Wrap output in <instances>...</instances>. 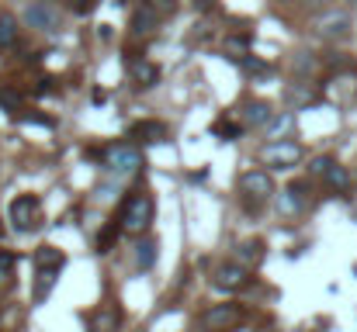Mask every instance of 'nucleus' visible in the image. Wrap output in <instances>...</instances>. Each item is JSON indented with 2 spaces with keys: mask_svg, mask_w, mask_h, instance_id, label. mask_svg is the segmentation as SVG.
<instances>
[{
  "mask_svg": "<svg viewBox=\"0 0 357 332\" xmlns=\"http://www.w3.org/2000/svg\"><path fill=\"white\" fill-rule=\"evenodd\" d=\"M24 21L38 31H56L59 28V10L49 3V0H31L24 7Z\"/></svg>",
  "mask_w": 357,
  "mask_h": 332,
  "instance_id": "4",
  "label": "nucleus"
},
{
  "mask_svg": "<svg viewBox=\"0 0 357 332\" xmlns=\"http://www.w3.org/2000/svg\"><path fill=\"white\" fill-rule=\"evenodd\" d=\"M160 17H163V14H156L149 3H142V7L132 14V31H135V35H142V31H153V28L160 24Z\"/></svg>",
  "mask_w": 357,
  "mask_h": 332,
  "instance_id": "13",
  "label": "nucleus"
},
{
  "mask_svg": "<svg viewBox=\"0 0 357 332\" xmlns=\"http://www.w3.org/2000/svg\"><path fill=\"white\" fill-rule=\"evenodd\" d=\"M119 232H121V225H115V221H112V225L101 232V239H98V249H101V253H108V246L119 239Z\"/></svg>",
  "mask_w": 357,
  "mask_h": 332,
  "instance_id": "24",
  "label": "nucleus"
},
{
  "mask_svg": "<svg viewBox=\"0 0 357 332\" xmlns=\"http://www.w3.org/2000/svg\"><path fill=\"white\" fill-rule=\"evenodd\" d=\"M243 118H246V125L260 128V125H267V121H271V104H267V101H250L246 111H243Z\"/></svg>",
  "mask_w": 357,
  "mask_h": 332,
  "instance_id": "15",
  "label": "nucleus"
},
{
  "mask_svg": "<svg viewBox=\"0 0 357 332\" xmlns=\"http://www.w3.org/2000/svg\"><path fill=\"white\" fill-rule=\"evenodd\" d=\"M94 7H98V0H73V10L77 14H91Z\"/></svg>",
  "mask_w": 357,
  "mask_h": 332,
  "instance_id": "31",
  "label": "nucleus"
},
{
  "mask_svg": "<svg viewBox=\"0 0 357 332\" xmlns=\"http://www.w3.org/2000/svg\"><path fill=\"white\" fill-rule=\"evenodd\" d=\"M121 322V312L119 308H101V312H94V319H91V329L87 332H115Z\"/></svg>",
  "mask_w": 357,
  "mask_h": 332,
  "instance_id": "14",
  "label": "nucleus"
},
{
  "mask_svg": "<svg viewBox=\"0 0 357 332\" xmlns=\"http://www.w3.org/2000/svg\"><path fill=\"white\" fill-rule=\"evenodd\" d=\"M132 73H135V80H139L142 87H153V84L160 80V70H156L153 63H135V70H132Z\"/></svg>",
  "mask_w": 357,
  "mask_h": 332,
  "instance_id": "22",
  "label": "nucleus"
},
{
  "mask_svg": "<svg viewBox=\"0 0 357 332\" xmlns=\"http://www.w3.org/2000/svg\"><path fill=\"white\" fill-rule=\"evenodd\" d=\"M291 128H295V114H288V111H284V114H278V118H271V121H267V139L274 142V139L288 135Z\"/></svg>",
  "mask_w": 357,
  "mask_h": 332,
  "instance_id": "17",
  "label": "nucleus"
},
{
  "mask_svg": "<svg viewBox=\"0 0 357 332\" xmlns=\"http://www.w3.org/2000/svg\"><path fill=\"white\" fill-rule=\"evenodd\" d=\"M330 163H333L330 156H316V159L309 163V173H312V177H323V173L330 170Z\"/></svg>",
  "mask_w": 357,
  "mask_h": 332,
  "instance_id": "26",
  "label": "nucleus"
},
{
  "mask_svg": "<svg viewBox=\"0 0 357 332\" xmlns=\"http://www.w3.org/2000/svg\"><path fill=\"white\" fill-rule=\"evenodd\" d=\"M7 219H10V228H14V232H31V228H38V221H42V201H38L35 194H21V198L10 201Z\"/></svg>",
  "mask_w": 357,
  "mask_h": 332,
  "instance_id": "2",
  "label": "nucleus"
},
{
  "mask_svg": "<svg viewBox=\"0 0 357 332\" xmlns=\"http://www.w3.org/2000/svg\"><path fill=\"white\" fill-rule=\"evenodd\" d=\"M56 280H59V270H38V280H35V301H45Z\"/></svg>",
  "mask_w": 357,
  "mask_h": 332,
  "instance_id": "21",
  "label": "nucleus"
},
{
  "mask_svg": "<svg viewBox=\"0 0 357 332\" xmlns=\"http://www.w3.org/2000/svg\"><path fill=\"white\" fill-rule=\"evenodd\" d=\"M260 159H264L267 166H274V170H291V166L302 159V149H298L295 142H281V139H274V142L264 145Z\"/></svg>",
  "mask_w": 357,
  "mask_h": 332,
  "instance_id": "3",
  "label": "nucleus"
},
{
  "mask_svg": "<svg viewBox=\"0 0 357 332\" xmlns=\"http://www.w3.org/2000/svg\"><path fill=\"white\" fill-rule=\"evenodd\" d=\"M239 187H243V194L253 198V201H267V198L274 194V180H271L267 170H250V173H243Z\"/></svg>",
  "mask_w": 357,
  "mask_h": 332,
  "instance_id": "6",
  "label": "nucleus"
},
{
  "mask_svg": "<svg viewBox=\"0 0 357 332\" xmlns=\"http://www.w3.org/2000/svg\"><path fill=\"white\" fill-rule=\"evenodd\" d=\"M212 132H215V135H226V139H239V135H243V128L233 125V121H215Z\"/></svg>",
  "mask_w": 357,
  "mask_h": 332,
  "instance_id": "25",
  "label": "nucleus"
},
{
  "mask_svg": "<svg viewBox=\"0 0 357 332\" xmlns=\"http://www.w3.org/2000/svg\"><path fill=\"white\" fill-rule=\"evenodd\" d=\"M195 7H202V10H208L212 3H208V0H195Z\"/></svg>",
  "mask_w": 357,
  "mask_h": 332,
  "instance_id": "32",
  "label": "nucleus"
},
{
  "mask_svg": "<svg viewBox=\"0 0 357 332\" xmlns=\"http://www.w3.org/2000/svg\"><path fill=\"white\" fill-rule=\"evenodd\" d=\"M239 66H243L246 73H267V63H260V59H250V56H243V59H239Z\"/></svg>",
  "mask_w": 357,
  "mask_h": 332,
  "instance_id": "30",
  "label": "nucleus"
},
{
  "mask_svg": "<svg viewBox=\"0 0 357 332\" xmlns=\"http://www.w3.org/2000/svg\"><path fill=\"white\" fill-rule=\"evenodd\" d=\"M17 42V21H14V14H0V49H10Z\"/></svg>",
  "mask_w": 357,
  "mask_h": 332,
  "instance_id": "18",
  "label": "nucleus"
},
{
  "mask_svg": "<svg viewBox=\"0 0 357 332\" xmlns=\"http://www.w3.org/2000/svg\"><path fill=\"white\" fill-rule=\"evenodd\" d=\"M226 52H233V59H243V56H250V38L246 35H233V38H226Z\"/></svg>",
  "mask_w": 357,
  "mask_h": 332,
  "instance_id": "23",
  "label": "nucleus"
},
{
  "mask_svg": "<svg viewBox=\"0 0 357 332\" xmlns=\"http://www.w3.org/2000/svg\"><path fill=\"white\" fill-rule=\"evenodd\" d=\"M128 139H142V142H163L167 139V125L163 121H135L128 128Z\"/></svg>",
  "mask_w": 357,
  "mask_h": 332,
  "instance_id": "10",
  "label": "nucleus"
},
{
  "mask_svg": "<svg viewBox=\"0 0 357 332\" xmlns=\"http://www.w3.org/2000/svg\"><path fill=\"white\" fill-rule=\"evenodd\" d=\"M108 166H112L115 173H135V170L142 166V152H139L132 142H119V145L108 149Z\"/></svg>",
  "mask_w": 357,
  "mask_h": 332,
  "instance_id": "5",
  "label": "nucleus"
},
{
  "mask_svg": "<svg viewBox=\"0 0 357 332\" xmlns=\"http://www.w3.org/2000/svg\"><path fill=\"white\" fill-rule=\"evenodd\" d=\"M305 191H309V184H291L284 194H281V205L288 208V212H302V205H305Z\"/></svg>",
  "mask_w": 357,
  "mask_h": 332,
  "instance_id": "16",
  "label": "nucleus"
},
{
  "mask_svg": "<svg viewBox=\"0 0 357 332\" xmlns=\"http://www.w3.org/2000/svg\"><path fill=\"white\" fill-rule=\"evenodd\" d=\"M66 256L56 246H38L35 249V270H63Z\"/></svg>",
  "mask_w": 357,
  "mask_h": 332,
  "instance_id": "12",
  "label": "nucleus"
},
{
  "mask_svg": "<svg viewBox=\"0 0 357 332\" xmlns=\"http://www.w3.org/2000/svg\"><path fill=\"white\" fill-rule=\"evenodd\" d=\"M153 212H156V205H153V198H149L146 191L128 194V198L121 201V212H119L121 232H128V235H142V232L149 228V221H153Z\"/></svg>",
  "mask_w": 357,
  "mask_h": 332,
  "instance_id": "1",
  "label": "nucleus"
},
{
  "mask_svg": "<svg viewBox=\"0 0 357 332\" xmlns=\"http://www.w3.org/2000/svg\"><path fill=\"white\" fill-rule=\"evenodd\" d=\"M246 284H250V267H243V263H222L215 270V287H222V291H243Z\"/></svg>",
  "mask_w": 357,
  "mask_h": 332,
  "instance_id": "7",
  "label": "nucleus"
},
{
  "mask_svg": "<svg viewBox=\"0 0 357 332\" xmlns=\"http://www.w3.org/2000/svg\"><path fill=\"white\" fill-rule=\"evenodd\" d=\"M267 246H264V239H246V242H239V249H236V256H239V263L243 267H260L264 263V253Z\"/></svg>",
  "mask_w": 357,
  "mask_h": 332,
  "instance_id": "11",
  "label": "nucleus"
},
{
  "mask_svg": "<svg viewBox=\"0 0 357 332\" xmlns=\"http://www.w3.org/2000/svg\"><path fill=\"white\" fill-rule=\"evenodd\" d=\"M142 3H149V7H153L156 14H163V17L174 14V7H177V0H142Z\"/></svg>",
  "mask_w": 357,
  "mask_h": 332,
  "instance_id": "27",
  "label": "nucleus"
},
{
  "mask_svg": "<svg viewBox=\"0 0 357 332\" xmlns=\"http://www.w3.org/2000/svg\"><path fill=\"white\" fill-rule=\"evenodd\" d=\"M14 263H17V256H14V253H0V284H3V277H10Z\"/></svg>",
  "mask_w": 357,
  "mask_h": 332,
  "instance_id": "28",
  "label": "nucleus"
},
{
  "mask_svg": "<svg viewBox=\"0 0 357 332\" xmlns=\"http://www.w3.org/2000/svg\"><path fill=\"white\" fill-rule=\"evenodd\" d=\"M0 235H3V221H0Z\"/></svg>",
  "mask_w": 357,
  "mask_h": 332,
  "instance_id": "33",
  "label": "nucleus"
},
{
  "mask_svg": "<svg viewBox=\"0 0 357 332\" xmlns=\"http://www.w3.org/2000/svg\"><path fill=\"white\" fill-rule=\"evenodd\" d=\"M236 322H239V305H215V308H208L202 315V326L212 332H226L233 329Z\"/></svg>",
  "mask_w": 357,
  "mask_h": 332,
  "instance_id": "8",
  "label": "nucleus"
},
{
  "mask_svg": "<svg viewBox=\"0 0 357 332\" xmlns=\"http://www.w3.org/2000/svg\"><path fill=\"white\" fill-rule=\"evenodd\" d=\"M316 28H319V35H326V38H340V35L351 31V14H347V10H330V14L319 17Z\"/></svg>",
  "mask_w": 357,
  "mask_h": 332,
  "instance_id": "9",
  "label": "nucleus"
},
{
  "mask_svg": "<svg viewBox=\"0 0 357 332\" xmlns=\"http://www.w3.org/2000/svg\"><path fill=\"white\" fill-rule=\"evenodd\" d=\"M135 260H139L142 270H149V267L156 263V239H139V246H135Z\"/></svg>",
  "mask_w": 357,
  "mask_h": 332,
  "instance_id": "20",
  "label": "nucleus"
},
{
  "mask_svg": "<svg viewBox=\"0 0 357 332\" xmlns=\"http://www.w3.org/2000/svg\"><path fill=\"white\" fill-rule=\"evenodd\" d=\"M323 177H326V184H330L333 191H347V187H351V173H347L340 163H330V170H326Z\"/></svg>",
  "mask_w": 357,
  "mask_h": 332,
  "instance_id": "19",
  "label": "nucleus"
},
{
  "mask_svg": "<svg viewBox=\"0 0 357 332\" xmlns=\"http://www.w3.org/2000/svg\"><path fill=\"white\" fill-rule=\"evenodd\" d=\"M0 108L3 111H17L21 108V97H17L14 90H3V94H0Z\"/></svg>",
  "mask_w": 357,
  "mask_h": 332,
  "instance_id": "29",
  "label": "nucleus"
}]
</instances>
